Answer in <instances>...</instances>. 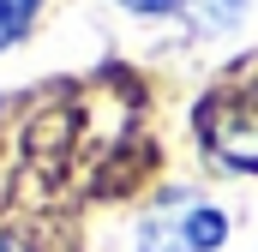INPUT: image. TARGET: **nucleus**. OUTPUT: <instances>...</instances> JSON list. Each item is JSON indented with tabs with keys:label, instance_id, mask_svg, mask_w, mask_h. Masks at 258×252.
Masks as SVG:
<instances>
[{
	"label": "nucleus",
	"instance_id": "nucleus-1",
	"mask_svg": "<svg viewBox=\"0 0 258 252\" xmlns=\"http://www.w3.org/2000/svg\"><path fill=\"white\" fill-rule=\"evenodd\" d=\"M228 234H234V222H228L222 204L186 198V204H174V210L144 216L138 234H132V246L138 252H222Z\"/></svg>",
	"mask_w": 258,
	"mask_h": 252
},
{
	"label": "nucleus",
	"instance_id": "nucleus-2",
	"mask_svg": "<svg viewBox=\"0 0 258 252\" xmlns=\"http://www.w3.org/2000/svg\"><path fill=\"white\" fill-rule=\"evenodd\" d=\"M204 138H210L216 162H228L240 174H258V96H222V102H210Z\"/></svg>",
	"mask_w": 258,
	"mask_h": 252
},
{
	"label": "nucleus",
	"instance_id": "nucleus-3",
	"mask_svg": "<svg viewBox=\"0 0 258 252\" xmlns=\"http://www.w3.org/2000/svg\"><path fill=\"white\" fill-rule=\"evenodd\" d=\"M114 6L132 18H186L192 30H228L246 12V0H114Z\"/></svg>",
	"mask_w": 258,
	"mask_h": 252
},
{
	"label": "nucleus",
	"instance_id": "nucleus-4",
	"mask_svg": "<svg viewBox=\"0 0 258 252\" xmlns=\"http://www.w3.org/2000/svg\"><path fill=\"white\" fill-rule=\"evenodd\" d=\"M36 18H42V0H0V54L18 48L36 30Z\"/></svg>",
	"mask_w": 258,
	"mask_h": 252
},
{
	"label": "nucleus",
	"instance_id": "nucleus-5",
	"mask_svg": "<svg viewBox=\"0 0 258 252\" xmlns=\"http://www.w3.org/2000/svg\"><path fill=\"white\" fill-rule=\"evenodd\" d=\"M0 252H30V246H24L18 234H0Z\"/></svg>",
	"mask_w": 258,
	"mask_h": 252
}]
</instances>
